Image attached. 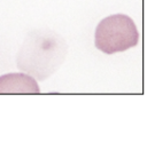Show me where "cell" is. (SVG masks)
Here are the masks:
<instances>
[{
	"label": "cell",
	"mask_w": 147,
	"mask_h": 143,
	"mask_svg": "<svg viewBox=\"0 0 147 143\" xmlns=\"http://www.w3.org/2000/svg\"><path fill=\"white\" fill-rule=\"evenodd\" d=\"M36 79L28 73H8L0 77V94H39Z\"/></svg>",
	"instance_id": "obj_3"
},
{
	"label": "cell",
	"mask_w": 147,
	"mask_h": 143,
	"mask_svg": "<svg viewBox=\"0 0 147 143\" xmlns=\"http://www.w3.org/2000/svg\"><path fill=\"white\" fill-rule=\"evenodd\" d=\"M139 42V32L133 19L125 14H114L101 19L95 29L94 45L108 55L125 51Z\"/></svg>",
	"instance_id": "obj_2"
},
{
	"label": "cell",
	"mask_w": 147,
	"mask_h": 143,
	"mask_svg": "<svg viewBox=\"0 0 147 143\" xmlns=\"http://www.w3.org/2000/svg\"><path fill=\"white\" fill-rule=\"evenodd\" d=\"M67 51V42L60 34L51 30H34L22 43L16 64L34 79L45 80L61 66Z\"/></svg>",
	"instance_id": "obj_1"
}]
</instances>
